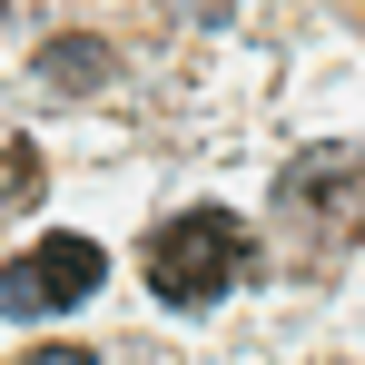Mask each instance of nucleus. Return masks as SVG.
<instances>
[{"instance_id":"nucleus-2","label":"nucleus","mask_w":365,"mask_h":365,"mask_svg":"<svg viewBox=\"0 0 365 365\" xmlns=\"http://www.w3.org/2000/svg\"><path fill=\"white\" fill-rule=\"evenodd\" d=\"M99 277H109L99 237H40L30 257H10L0 306H10V316H60V306H89V297H99Z\"/></svg>"},{"instance_id":"nucleus-4","label":"nucleus","mask_w":365,"mask_h":365,"mask_svg":"<svg viewBox=\"0 0 365 365\" xmlns=\"http://www.w3.org/2000/svg\"><path fill=\"white\" fill-rule=\"evenodd\" d=\"M109 40H79V30H60V40H40V79H50V89H69V99H79V89H109Z\"/></svg>"},{"instance_id":"nucleus-6","label":"nucleus","mask_w":365,"mask_h":365,"mask_svg":"<svg viewBox=\"0 0 365 365\" xmlns=\"http://www.w3.org/2000/svg\"><path fill=\"white\" fill-rule=\"evenodd\" d=\"M20 365H99L89 346H40V356H20Z\"/></svg>"},{"instance_id":"nucleus-5","label":"nucleus","mask_w":365,"mask_h":365,"mask_svg":"<svg viewBox=\"0 0 365 365\" xmlns=\"http://www.w3.org/2000/svg\"><path fill=\"white\" fill-rule=\"evenodd\" d=\"M30 197H40V148L10 128L0 138V207H30Z\"/></svg>"},{"instance_id":"nucleus-1","label":"nucleus","mask_w":365,"mask_h":365,"mask_svg":"<svg viewBox=\"0 0 365 365\" xmlns=\"http://www.w3.org/2000/svg\"><path fill=\"white\" fill-rule=\"evenodd\" d=\"M237 277H247V227L227 207H187V217H168V227L148 237V287H158V306H217Z\"/></svg>"},{"instance_id":"nucleus-7","label":"nucleus","mask_w":365,"mask_h":365,"mask_svg":"<svg viewBox=\"0 0 365 365\" xmlns=\"http://www.w3.org/2000/svg\"><path fill=\"white\" fill-rule=\"evenodd\" d=\"M187 10H217V0H187Z\"/></svg>"},{"instance_id":"nucleus-3","label":"nucleus","mask_w":365,"mask_h":365,"mask_svg":"<svg viewBox=\"0 0 365 365\" xmlns=\"http://www.w3.org/2000/svg\"><path fill=\"white\" fill-rule=\"evenodd\" d=\"M287 207H297L306 227H326V237H346L365 217V148H306L297 168H287V187H277Z\"/></svg>"}]
</instances>
